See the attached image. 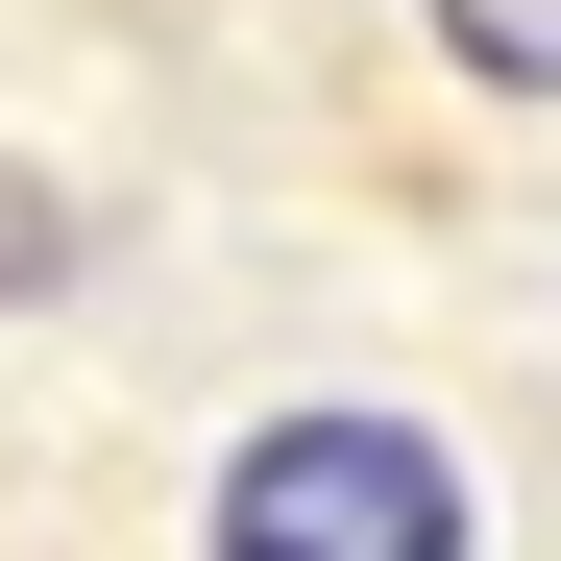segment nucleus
Instances as JSON below:
<instances>
[{
  "mask_svg": "<svg viewBox=\"0 0 561 561\" xmlns=\"http://www.w3.org/2000/svg\"><path fill=\"white\" fill-rule=\"evenodd\" d=\"M220 561H463V463L415 415H268L220 463Z\"/></svg>",
  "mask_w": 561,
  "mask_h": 561,
  "instance_id": "f257e3e1",
  "label": "nucleus"
},
{
  "mask_svg": "<svg viewBox=\"0 0 561 561\" xmlns=\"http://www.w3.org/2000/svg\"><path fill=\"white\" fill-rule=\"evenodd\" d=\"M439 49L489 73V99H561V0H439Z\"/></svg>",
  "mask_w": 561,
  "mask_h": 561,
  "instance_id": "f03ea898",
  "label": "nucleus"
}]
</instances>
